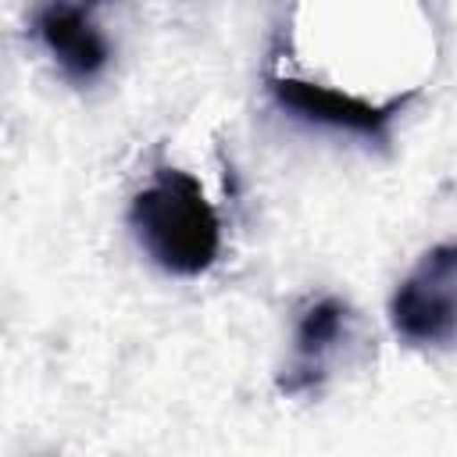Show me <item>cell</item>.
<instances>
[{"mask_svg": "<svg viewBox=\"0 0 457 457\" xmlns=\"http://www.w3.org/2000/svg\"><path fill=\"white\" fill-rule=\"evenodd\" d=\"M129 228L139 250L168 275L196 278L221 250V221L196 175L157 168L129 204Z\"/></svg>", "mask_w": 457, "mask_h": 457, "instance_id": "1", "label": "cell"}, {"mask_svg": "<svg viewBox=\"0 0 457 457\" xmlns=\"http://www.w3.org/2000/svg\"><path fill=\"white\" fill-rule=\"evenodd\" d=\"M389 325L414 350L457 346V239L428 246L389 300Z\"/></svg>", "mask_w": 457, "mask_h": 457, "instance_id": "2", "label": "cell"}, {"mask_svg": "<svg viewBox=\"0 0 457 457\" xmlns=\"http://www.w3.org/2000/svg\"><path fill=\"white\" fill-rule=\"evenodd\" d=\"M264 86L286 114L311 121V125L336 129V132H350V136H361L371 143H389V125L403 111V104L411 100V96H403V100H389V104H368V100L350 96L343 89L307 82L296 75H282L275 68L264 71Z\"/></svg>", "mask_w": 457, "mask_h": 457, "instance_id": "3", "label": "cell"}, {"mask_svg": "<svg viewBox=\"0 0 457 457\" xmlns=\"http://www.w3.org/2000/svg\"><path fill=\"white\" fill-rule=\"evenodd\" d=\"M32 36L71 86L96 82L111 64V39L82 4H39L32 11Z\"/></svg>", "mask_w": 457, "mask_h": 457, "instance_id": "4", "label": "cell"}, {"mask_svg": "<svg viewBox=\"0 0 457 457\" xmlns=\"http://www.w3.org/2000/svg\"><path fill=\"white\" fill-rule=\"evenodd\" d=\"M346 325H350V307L339 296H321L300 314L293 332V357L278 375V389L286 396L307 393L321 382L325 361L336 350V343L346 336Z\"/></svg>", "mask_w": 457, "mask_h": 457, "instance_id": "5", "label": "cell"}]
</instances>
